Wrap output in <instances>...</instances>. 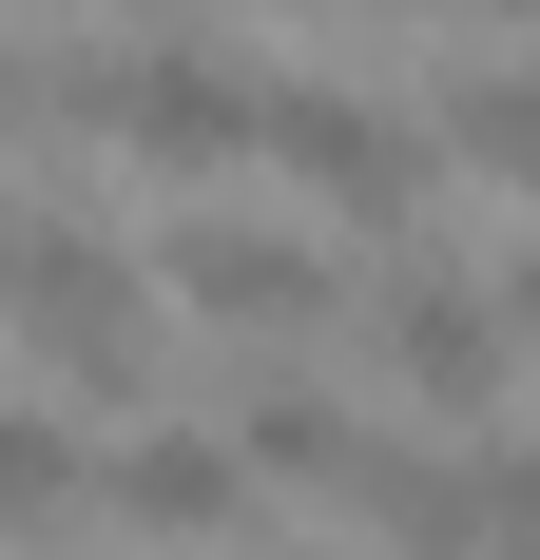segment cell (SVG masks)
<instances>
[{"label": "cell", "mask_w": 540, "mask_h": 560, "mask_svg": "<svg viewBox=\"0 0 540 560\" xmlns=\"http://www.w3.org/2000/svg\"><path fill=\"white\" fill-rule=\"evenodd\" d=\"M232 445H251V483H328V503H348V483H367V425H348V406H328V387H251V406H232Z\"/></svg>", "instance_id": "ba28073f"}, {"label": "cell", "mask_w": 540, "mask_h": 560, "mask_svg": "<svg viewBox=\"0 0 540 560\" xmlns=\"http://www.w3.org/2000/svg\"><path fill=\"white\" fill-rule=\"evenodd\" d=\"M483 290H502V329H521V368H540V232H521V252H502Z\"/></svg>", "instance_id": "30bf717a"}, {"label": "cell", "mask_w": 540, "mask_h": 560, "mask_svg": "<svg viewBox=\"0 0 540 560\" xmlns=\"http://www.w3.org/2000/svg\"><path fill=\"white\" fill-rule=\"evenodd\" d=\"M155 310L174 290L136 271L78 194H0V329H20L39 406H136L155 387Z\"/></svg>", "instance_id": "6da1fadb"}, {"label": "cell", "mask_w": 540, "mask_h": 560, "mask_svg": "<svg viewBox=\"0 0 540 560\" xmlns=\"http://www.w3.org/2000/svg\"><path fill=\"white\" fill-rule=\"evenodd\" d=\"M97 522H136L155 560H232L251 541V445H213V425H116L97 445Z\"/></svg>", "instance_id": "8992f818"}, {"label": "cell", "mask_w": 540, "mask_h": 560, "mask_svg": "<svg viewBox=\"0 0 540 560\" xmlns=\"http://www.w3.org/2000/svg\"><path fill=\"white\" fill-rule=\"evenodd\" d=\"M0 97H20V39H0Z\"/></svg>", "instance_id": "7c38bea8"}, {"label": "cell", "mask_w": 540, "mask_h": 560, "mask_svg": "<svg viewBox=\"0 0 540 560\" xmlns=\"http://www.w3.org/2000/svg\"><path fill=\"white\" fill-rule=\"evenodd\" d=\"M367 368L425 406L444 445H483L502 387H521V329H502V290H483V271H386V290H367Z\"/></svg>", "instance_id": "277c9868"}, {"label": "cell", "mask_w": 540, "mask_h": 560, "mask_svg": "<svg viewBox=\"0 0 540 560\" xmlns=\"http://www.w3.org/2000/svg\"><path fill=\"white\" fill-rule=\"evenodd\" d=\"M425 155H444L425 116L348 97V78H270V174H290V194H328V213L367 232V252H386L406 213H425Z\"/></svg>", "instance_id": "5b68a950"}, {"label": "cell", "mask_w": 540, "mask_h": 560, "mask_svg": "<svg viewBox=\"0 0 540 560\" xmlns=\"http://www.w3.org/2000/svg\"><path fill=\"white\" fill-rule=\"evenodd\" d=\"M155 290L193 310V329H232V348L290 368V348L348 310V252H328V232H270V213H174L155 232Z\"/></svg>", "instance_id": "7a4b0ae2"}, {"label": "cell", "mask_w": 540, "mask_h": 560, "mask_svg": "<svg viewBox=\"0 0 540 560\" xmlns=\"http://www.w3.org/2000/svg\"><path fill=\"white\" fill-rule=\"evenodd\" d=\"M463 174H502V194H540V58H483V78H444V116H425Z\"/></svg>", "instance_id": "9c48e42d"}, {"label": "cell", "mask_w": 540, "mask_h": 560, "mask_svg": "<svg viewBox=\"0 0 540 560\" xmlns=\"http://www.w3.org/2000/svg\"><path fill=\"white\" fill-rule=\"evenodd\" d=\"M444 20H502V39H521V20H540V0H444Z\"/></svg>", "instance_id": "8fae6325"}, {"label": "cell", "mask_w": 540, "mask_h": 560, "mask_svg": "<svg viewBox=\"0 0 540 560\" xmlns=\"http://www.w3.org/2000/svg\"><path fill=\"white\" fill-rule=\"evenodd\" d=\"M58 522H97V445L39 387H0V541H58Z\"/></svg>", "instance_id": "52a82bcc"}, {"label": "cell", "mask_w": 540, "mask_h": 560, "mask_svg": "<svg viewBox=\"0 0 540 560\" xmlns=\"http://www.w3.org/2000/svg\"><path fill=\"white\" fill-rule=\"evenodd\" d=\"M348 503H367L386 560H540V445H502V425L483 445H386Z\"/></svg>", "instance_id": "3957f363"}, {"label": "cell", "mask_w": 540, "mask_h": 560, "mask_svg": "<svg viewBox=\"0 0 540 560\" xmlns=\"http://www.w3.org/2000/svg\"><path fill=\"white\" fill-rule=\"evenodd\" d=\"M97 20H116V0H97Z\"/></svg>", "instance_id": "4fadbf2b"}]
</instances>
